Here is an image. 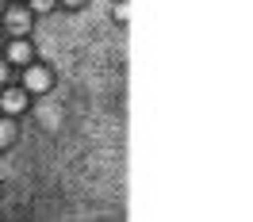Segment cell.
Segmentation results:
<instances>
[{
    "mask_svg": "<svg viewBox=\"0 0 253 222\" xmlns=\"http://www.w3.org/2000/svg\"><path fill=\"white\" fill-rule=\"evenodd\" d=\"M23 88H27V92H46V88H50V69H42V65H27Z\"/></svg>",
    "mask_w": 253,
    "mask_h": 222,
    "instance_id": "obj_1",
    "label": "cell"
},
{
    "mask_svg": "<svg viewBox=\"0 0 253 222\" xmlns=\"http://www.w3.org/2000/svg\"><path fill=\"white\" fill-rule=\"evenodd\" d=\"M4 23H8V31H12V35H19V38H23V35L31 31V12H23V8H12V12L4 16Z\"/></svg>",
    "mask_w": 253,
    "mask_h": 222,
    "instance_id": "obj_2",
    "label": "cell"
},
{
    "mask_svg": "<svg viewBox=\"0 0 253 222\" xmlns=\"http://www.w3.org/2000/svg\"><path fill=\"white\" fill-rule=\"evenodd\" d=\"M8 65H31V46L23 42V38H16L12 46H8V58H4Z\"/></svg>",
    "mask_w": 253,
    "mask_h": 222,
    "instance_id": "obj_3",
    "label": "cell"
},
{
    "mask_svg": "<svg viewBox=\"0 0 253 222\" xmlns=\"http://www.w3.org/2000/svg\"><path fill=\"white\" fill-rule=\"evenodd\" d=\"M0 108L8 111V115H19V111H23V92H16V88H8V92L0 96Z\"/></svg>",
    "mask_w": 253,
    "mask_h": 222,
    "instance_id": "obj_4",
    "label": "cell"
},
{
    "mask_svg": "<svg viewBox=\"0 0 253 222\" xmlns=\"http://www.w3.org/2000/svg\"><path fill=\"white\" fill-rule=\"evenodd\" d=\"M12 138H16V134H12V127H8V123H0V146H8Z\"/></svg>",
    "mask_w": 253,
    "mask_h": 222,
    "instance_id": "obj_5",
    "label": "cell"
},
{
    "mask_svg": "<svg viewBox=\"0 0 253 222\" xmlns=\"http://www.w3.org/2000/svg\"><path fill=\"white\" fill-rule=\"evenodd\" d=\"M35 12H46V8H54V0H31Z\"/></svg>",
    "mask_w": 253,
    "mask_h": 222,
    "instance_id": "obj_6",
    "label": "cell"
},
{
    "mask_svg": "<svg viewBox=\"0 0 253 222\" xmlns=\"http://www.w3.org/2000/svg\"><path fill=\"white\" fill-rule=\"evenodd\" d=\"M0 84H8V62H0Z\"/></svg>",
    "mask_w": 253,
    "mask_h": 222,
    "instance_id": "obj_7",
    "label": "cell"
},
{
    "mask_svg": "<svg viewBox=\"0 0 253 222\" xmlns=\"http://www.w3.org/2000/svg\"><path fill=\"white\" fill-rule=\"evenodd\" d=\"M62 4H73V8H77V4H84V0H62Z\"/></svg>",
    "mask_w": 253,
    "mask_h": 222,
    "instance_id": "obj_8",
    "label": "cell"
}]
</instances>
